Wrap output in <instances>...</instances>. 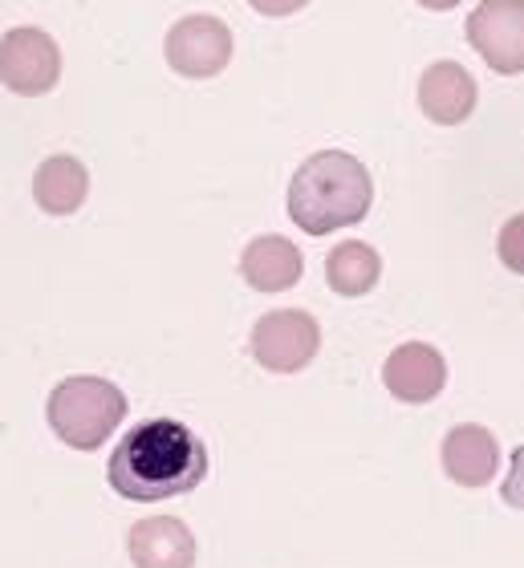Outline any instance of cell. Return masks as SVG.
<instances>
[{
  "label": "cell",
  "instance_id": "cell-6",
  "mask_svg": "<svg viewBox=\"0 0 524 568\" xmlns=\"http://www.w3.org/2000/svg\"><path fill=\"white\" fill-rule=\"evenodd\" d=\"M0 82L21 98H41L61 82V49L58 41L37 29L17 24L0 37Z\"/></svg>",
  "mask_w": 524,
  "mask_h": 568
},
{
  "label": "cell",
  "instance_id": "cell-14",
  "mask_svg": "<svg viewBox=\"0 0 524 568\" xmlns=\"http://www.w3.org/2000/svg\"><path fill=\"white\" fill-rule=\"evenodd\" d=\"M382 276L379 252L362 244V240H342L330 256H325V281L337 296H366Z\"/></svg>",
  "mask_w": 524,
  "mask_h": 568
},
{
  "label": "cell",
  "instance_id": "cell-13",
  "mask_svg": "<svg viewBox=\"0 0 524 568\" xmlns=\"http://www.w3.org/2000/svg\"><path fill=\"white\" fill-rule=\"evenodd\" d=\"M90 195V171L73 154H49L33 175V200L46 215H73Z\"/></svg>",
  "mask_w": 524,
  "mask_h": 568
},
{
  "label": "cell",
  "instance_id": "cell-8",
  "mask_svg": "<svg viewBox=\"0 0 524 568\" xmlns=\"http://www.w3.org/2000/svg\"><path fill=\"white\" fill-rule=\"evenodd\" d=\"M382 382H386V390H391L399 403H411V406L431 403V398H440V390L447 386V362H443V354L435 345L406 342L386 357Z\"/></svg>",
  "mask_w": 524,
  "mask_h": 568
},
{
  "label": "cell",
  "instance_id": "cell-11",
  "mask_svg": "<svg viewBox=\"0 0 524 568\" xmlns=\"http://www.w3.org/2000/svg\"><path fill=\"white\" fill-rule=\"evenodd\" d=\"M134 568H195V536L175 516H151L131 528Z\"/></svg>",
  "mask_w": 524,
  "mask_h": 568
},
{
  "label": "cell",
  "instance_id": "cell-5",
  "mask_svg": "<svg viewBox=\"0 0 524 568\" xmlns=\"http://www.w3.org/2000/svg\"><path fill=\"white\" fill-rule=\"evenodd\" d=\"M322 349V325L305 308H273L252 325V357L273 374H298Z\"/></svg>",
  "mask_w": 524,
  "mask_h": 568
},
{
  "label": "cell",
  "instance_id": "cell-3",
  "mask_svg": "<svg viewBox=\"0 0 524 568\" xmlns=\"http://www.w3.org/2000/svg\"><path fill=\"white\" fill-rule=\"evenodd\" d=\"M49 430L73 450H98L127 418V394L107 378L73 374L58 382L46 406Z\"/></svg>",
  "mask_w": 524,
  "mask_h": 568
},
{
  "label": "cell",
  "instance_id": "cell-10",
  "mask_svg": "<svg viewBox=\"0 0 524 568\" xmlns=\"http://www.w3.org/2000/svg\"><path fill=\"white\" fill-rule=\"evenodd\" d=\"M501 467V443L488 426L464 423L447 430L443 438V471L452 475L460 487H484Z\"/></svg>",
  "mask_w": 524,
  "mask_h": 568
},
{
  "label": "cell",
  "instance_id": "cell-7",
  "mask_svg": "<svg viewBox=\"0 0 524 568\" xmlns=\"http://www.w3.org/2000/svg\"><path fill=\"white\" fill-rule=\"evenodd\" d=\"M467 41L492 73H524V0H480L467 17Z\"/></svg>",
  "mask_w": 524,
  "mask_h": 568
},
{
  "label": "cell",
  "instance_id": "cell-1",
  "mask_svg": "<svg viewBox=\"0 0 524 568\" xmlns=\"http://www.w3.org/2000/svg\"><path fill=\"white\" fill-rule=\"evenodd\" d=\"M208 475V450L191 426L175 418H147L122 438L107 463V479L122 499L159 504L188 496Z\"/></svg>",
  "mask_w": 524,
  "mask_h": 568
},
{
  "label": "cell",
  "instance_id": "cell-17",
  "mask_svg": "<svg viewBox=\"0 0 524 568\" xmlns=\"http://www.w3.org/2000/svg\"><path fill=\"white\" fill-rule=\"evenodd\" d=\"M252 12H261V17H293V12H301L310 0H249Z\"/></svg>",
  "mask_w": 524,
  "mask_h": 568
},
{
  "label": "cell",
  "instance_id": "cell-12",
  "mask_svg": "<svg viewBox=\"0 0 524 568\" xmlns=\"http://www.w3.org/2000/svg\"><path fill=\"white\" fill-rule=\"evenodd\" d=\"M240 276L256 293H285L305 276V256L285 236H256L240 252Z\"/></svg>",
  "mask_w": 524,
  "mask_h": 568
},
{
  "label": "cell",
  "instance_id": "cell-2",
  "mask_svg": "<svg viewBox=\"0 0 524 568\" xmlns=\"http://www.w3.org/2000/svg\"><path fill=\"white\" fill-rule=\"evenodd\" d=\"M374 203V179L350 151H318L289 179V215L301 232L330 236L337 227L366 220Z\"/></svg>",
  "mask_w": 524,
  "mask_h": 568
},
{
  "label": "cell",
  "instance_id": "cell-18",
  "mask_svg": "<svg viewBox=\"0 0 524 568\" xmlns=\"http://www.w3.org/2000/svg\"><path fill=\"white\" fill-rule=\"evenodd\" d=\"M419 4H423V9H431V12H447V9H455L460 0H419Z\"/></svg>",
  "mask_w": 524,
  "mask_h": 568
},
{
  "label": "cell",
  "instance_id": "cell-4",
  "mask_svg": "<svg viewBox=\"0 0 524 568\" xmlns=\"http://www.w3.org/2000/svg\"><path fill=\"white\" fill-rule=\"evenodd\" d=\"M232 29H228L220 17L212 12H191V17H179L168 29V41H163V58L179 78H191V82H208V78H220V73L232 65Z\"/></svg>",
  "mask_w": 524,
  "mask_h": 568
},
{
  "label": "cell",
  "instance_id": "cell-15",
  "mask_svg": "<svg viewBox=\"0 0 524 568\" xmlns=\"http://www.w3.org/2000/svg\"><path fill=\"white\" fill-rule=\"evenodd\" d=\"M496 252H501V261H504V268H508V273H521L524 276V212L513 215V220L501 227Z\"/></svg>",
  "mask_w": 524,
  "mask_h": 568
},
{
  "label": "cell",
  "instance_id": "cell-16",
  "mask_svg": "<svg viewBox=\"0 0 524 568\" xmlns=\"http://www.w3.org/2000/svg\"><path fill=\"white\" fill-rule=\"evenodd\" d=\"M501 499L508 504V508L524 511V447L513 450V467H508V475H504Z\"/></svg>",
  "mask_w": 524,
  "mask_h": 568
},
{
  "label": "cell",
  "instance_id": "cell-9",
  "mask_svg": "<svg viewBox=\"0 0 524 568\" xmlns=\"http://www.w3.org/2000/svg\"><path fill=\"white\" fill-rule=\"evenodd\" d=\"M476 78L460 61H435L419 78V110L435 126H460V122H467L472 110H476Z\"/></svg>",
  "mask_w": 524,
  "mask_h": 568
}]
</instances>
